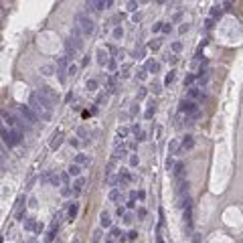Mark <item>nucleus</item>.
<instances>
[{
    "instance_id": "nucleus-30",
    "label": "nucleus",
    "mask_w": 243,
    "mask_h": 243,
    "mask_svg": "<svg viewBox=\"0 0 243 243\" xmlns=\"http://www.w3.org/2000/svg\"><path fill=\"white\" fill-rule=\"evenodd\" d=\"M77 134H79V138H87V130H85V128H79Z\"/></svg>"
},
{
    "instance_id": "nucleus-38",
    "label": "nucleus",
    "mask_w": 243,
    "mask_h": 243,
    "mask_svg": "<svg viewBox=\"0 0 243 243\" xmlns=\"http://www.w3.org/2000/svg\"><path fill=\"white\" fill-rule=\"evenodd\" d=\"M217 8H219V6H215V8L211 10V14H213V16H221V10H217Z\"/></svg>"
},
{
    "instance_id": "nucleus-10",
    "label": "nucleus",
    "mask_w": 243,
    "mask_h": 243,
    "mask_svg": "<svg viewBox=\"0 0 243 243\" xmlns=\"http://www.w3.org/2000/svg\"><path fill=\"white\" fill-rule=\"evenodd\" d=\"M36 227H39V225H35V219H31V217H28V219L24 221V229H28V231H36Z\"/></svg>"
},
{
    "instance_id": "nucleus-13",
    "label": "nucleus",
    "mask_w": 243,
    "mask_h": 243,
    "mask_svg": "<svg viewBox=\"0 0 243 243\" xmlns=\"http://www.w3.org/2000/svg\"><path fill=\"white\" fill-rule=\"evenodd\" d=\"M77 211H79V205H77V203H73V205L69 207V221H73V219H75Z\"/></svg>"
},
{
    "instance_id": "nucleus-16",
    "label": "nucleus",
    "mask_w": 243,
    "mask_h": 243,
    "mask_svg": "<svg viewBox=\"0 0 243 243\" xmlns=\"http://www.w3.org/2000/svg\"><path fill=\"white\" fill-rule=\"evenodd\" d=\"M109 225H112L109 215H107V213H101V227H109Z\"/></svg>"
},
{
    "instance_id": "nucleus-23",
    "label": "nucleus",
    "mask_w": 243,
    "mask_h": 243,
    "mask_svg": "<svg viewBox=\"0 0 243 243\" xmlns=\"http://www.w3.org/2000/svg\"><path fill=\"white\" fill-rule=\"evenodd\" d=\"M120 198V190L114 188V190H109V201H117Z\"/></svg>"
},
{
    "instance_id": "nucleus-1",
    "label": "nucleus",
    "mask_w": 243,
    "mask_h": 243,
    "mask_svg": "<svg viewBox=\"0 0 243 243\" xmlns=\"http://www.w3.org/2000/svg\"><path fill=\"white\" fill-rule=\"evenodd\" d=\"M28 105L35 109V114L41 117L43 122H49L51 116H53V104H51L49 99H45L41 93H36V91L31 93V104Z\"/></svg>"
},
{
    "instance_id": "nucleus-25",
    "label": "nucleus",
    "mask_w": 243,
    "mask_h": 243,
    "mask_svg": "<svg viewBox=\"0 0 243 243\" xmlns=\"http://www.w3.org/2000/svg\"><path fill=\"white\" fill-rule=\"evenodd\" d=\"M124 35V31H122V26H116L114 28V39H120V36Z\"/></svg>"
},
{
    "instance_id": "nucleus-21",
    "label": "nucleus",
    "mask_w": 243,
    "mask_h": 243,
    "mask_svg": "<svg viewBox=\"0 0 243 243\" xmlns=\"http://www.w3.org/2000/svg\"><path fill=\"white\" fill-rule=\"evenodd\" d=\"M75 162H77V164H87V156H85V154H77V158H75Z\"/></svg>"
},
{
    "instance_id": "nucleus-24",
    "label": "nucleus",
    "mask_w": 243,
    "mask_h": 243,
    "mask_svg": "<svg viewBox=\"0 0 243 243\" xmlns=\"http://www.w3.org/2000/svg\"><path fill=\"white\" fill-rule=\"evenodd\" d=\"M57 65H59V69L63 71L65 67H67V57H61V59H59V63H57Z\"/></svg>"
},
{
    "instance_id": "nucleus-36",
    "label": "nucleus",
    "mask_w": 243,
    "mask_h": 243,
    "mask_svg": "<svg viewBox=\"0 0 243 243\" xmlns=\"http://www.w3.org/2000/svg\"><path fill=\"white\" fill-rule=\"evenodd\" d=\"M158 47H160V41H152L150 43V49H154V51H156Z\"/></svg>"
},
{
    "instance_id": "nucleus-9",
    "label": "nucleus",
    "mask_w": 243,
    "mask_h": 243,
    "mask_svg": "<svg viewBox=\"0 0 243 243\" xmlns=\"http://www.w3.org/2000/svg\"><path fill=\"white\" fill-rule=\"evenodd\" d=\"M2 120H4V122H6V124H8V126H14V124H16V120H14V117H12L10 114H8V112H6V109H4V112H2Z\"/></svg>"
},
{
    "instance_id": "nucleus-27",
    "label": "nucleus",
    "mask_w": 243,
    "mask_h": 243,
    "mask_svg": "<svg viewBox=\"0 0 243 243\" xmlns=\"http://www.w3.org/2000/svg\"><path fill=\"white\" fill-rule=\"evenodd\" d=\"M59 182H61V176H55V174H53V176H51V185L59 186Z\"/></svg>"
},
{
    "instance_id": "nucleus-39",
    "label": "nucleus",
    "mask_w": 243,
    "mask_h": 243,
    "mask_svg": "<svg viewBox=\"0 0 243 243\" xmlns=\"http://www.w3.org/2000/svg\"><path fill=\"white\" fill-rule=\"evenodd\" d=\"M53 239H55V229H53V231L47 235V241H53Z\"/></svg>"
},
{
    "instance_id": "nucleus-5",
    "label": "nucleus",
    "mask_w": 243,
    "mask_h": 243,
    "mask_svg": "<svg viewBox=\"0 0 243 243\" xmlns=\"http://www.w3.org/2000/svg\"><path fill=\"white\" fill-rule=\"evenodd\" d=\"M41 95H43V97H45V99H49V101H51V104H55V99H57V95H55V91H53V89H51V87H41Z\"/></svg>"
},
{
    "instance_id": "nucleus-8",
    "label": "nucleus",
    "mask_w": 243,
    "mask_h": 243,
    "mask_svg": "<svg viewBox=\"0 0 243 243\" xmlns=\"http://www.w3.org/2000/svg\"><path fill=\"white\" fill-rule=\"evenodd\" d=\"M176 190H178V195H185L186 190H188V180H178V186H176Z\"/></svg>"
},
{
    "instance_id": "nucleus-14",
    "label": "nucleus",
    "mask_w": 243,
    "mask_h": 243,
    "mask_svg": "<svg viewBox=\"0 0 243 243\" xmlns=\"http://www.w3.org/2000/svg\"><path fill=\"white\" fill-rule=\"evenodd\" d=\"M65 49H67V59H69V57H73V55H75V51H77L75 47L71 45V39L67 41V43H65Z\"/></svg>"
},
{
    "instance_id": "nucleus-15",
    "label": "nucleus",
    "mask_w": 243,
    "mask_h": 243,
    "mask_svg": "<svg viewBox=\"0 0 243 243\" xmlns=\"http://www.w3.org/2000/svg\"><path fill=\"white\" fill-rule=\"evenodd\" d=\"M69 174H73V176H79V172H81V168H79V164H71L69 166V170H67Z\"/></svg>"
},
{
    "instance_id": "nucleus-28",
    "label": "nucleus",
    "mask_w": 243,
    "mask_h": 243,
    "mask_svg": "<svg viewBox=\"0 0 243 243\" xmlns=\"http://www.w3.org/2000/svg\"><path fill=\"white\" fill-rule=\"evenodd\" d=\"M148 69H150L152 73H156V71H158V63H154V61H150V63H148Z\"/></svg>"
},
{
    "instance_id": "nucleus-18",
    "label": "nucleus",
    "mask_w": 243,
    "mask_h": 243,
    "mask_svg": "<svg viewBox=\"0 0 243 243\" xmlns=\"http://www.w3.org/2000/svg\"><path fill=\"white\" fill-rule=\"evenodd\" d=\"M168 150L172 152V154H178V152H180V148H178V142H170V144H168Z\"/></svg>"
},
{
    "instance_id": "nucleus-34",
    "label": "nucleus",
    "mask_w": 243,
    "mask_h": 243,
    "mask_svg": "<svg viewBox=\"0 0 243 243\" xmlns=\"http://www.w3.org/2000/svg\"><path fill=\"white\" fill-rule=\"evenodd\" d=\"M136 8H138V2H130L128 4V10H136Z\"/></svg>"
},
{
    "instance_id": "nucleus-6",
    "label": "nucleus",
    "mask_w": 243,
    "mask_h": 243,
    "mask_svg": "<svg viewBox=\"0 0 243 243\" xmlns=\"http://www.w3.org/2000/svg\"><path fill=\"white\" fill-rule=\"evenodd\" d=\"M61 144H63V136H61V134H55V136L51 138V148L55 150V148H59V146H61Z\"/></svg>"
},
{
    "instance_id": "nucleus-11",
    "label": "nucleus",
    "mask_w": 243,
    "mask_h": 243,
    "mask_svg": "<svg viewBox=\"0 0 243 243\" xmlns=\"http://www.w3.org/2000/svg\"><path fill=\"white\" fill-rule=\"evenodd\" d=\"M188 97H190V101H193V99H198V97H203V93L198 91L197 87H193V89H188Z\"/></svg>"
},
{
    "instance_id": "nucleus-40",
    "label": "nucleus",
    "mask_w": 243,
    "mask_h": 243,
    "mask_svg": "<svg viewBox=\"0 0 243 243\" xmlns=\"http://www.w3.org/2000/svg\"><path fill=\"white\" fill-rule=\"evenodd\" d=\"M61 193H63L65 197H69V195H71V190H69V188H67V186H65V188H61Z\"/></svg>"
},
{
    "instance_id": "nucleus-31",
    "label": "nucleus",
    "mask_w": 243,
    "mask_h": 243,
    "mask_svg": "<svg viewBox=\"0 0 243 243\" xmlns=\"http://www.w3.org/2000/svg\"><path fill=\"white\" fill-rule=\"evenodd\" d=\"M162 26H164V23H156L154 26H152V31H154V33H158V31H162Z\"/></svg>"
},
{
    "instance_id": "nucleus-12",
    "label": "nucleus",
    "mask_w": 243,
    "mask_h": 243,
    "mask_svg": "<svg viewBox=\"0 0 243 243\" xmlns=\"http://www.w3.org/2000/svg\"><path fill=\"white\" fill-rule=\"evenodd\" d=\"M53 71H55V67H53V65H43V67H41V73H43L45 77L53 75Z\"/></svg>"
},
{
    "instance_id": "nucleus-2",
    "label": "nucleus",
    "mask_w": 243,
    "mask_h": 243,
    "mask_svg": "<svg viewBox=\"0 0 243 243\" xmlns=\"http://www.w3.org/2000/svg\"><path fill=\"white\" fill-rule=\"evenodd\" d=\"M75 23H77V28H79L83 35H91L93 28H95V24H93V20L89 18V16H85V14H77L75 16Z\"/></svg>"
},
{
    "instance_id": "nucleus-32",
    "label": "nucleus",
    "mask_w": 243,
    "mask_h": 243,
    "mask_svg": "<svg viewBox=\"0 0 243 243\" xmlns=\"http://www.w3.org/2000/svg\"><path fill=\"white\" fill-rule=\"evenodd\" d=\"M75 71H77V65H69V67H67V73H69V75H75Z\"/></svg>"
},
{
    "instance_id": "nucleus-17",
    "label": "nucleus",
    "mask_w": 243,
    "mask_h": 243,
    "mask_svg": "<svg viewBox=\"0 0 243 243\" xmlns=\"http://www.w3.org/2000/svg\"><path fill=\"white\" fill-rule=\"evenodd\" d=\"M182 172H185V164L178 162V164L174 166V174H176V176H182Z\"/></svg>"
},
{
    "instance_id": "nucleus-20",
    "label": "nucleus",
    "mask_w": 243,
    "mask_h": 243,
    "mask_svg": "<svg viewBox=\"0 0 243 243\" xmlns=\"http://www.w3.org/2000/svg\"><path fill=\"white\" fill-rule=\"evenodd\" d=\"M97 61H99V65H105V61H107V55H105L104 51H99V53H97Z\"/></svg>"
},
{
    "instance_id": "nucleus-33",
    "label": "nucleus",
    "mask_w": 243,
    "mask_h": 243,
    "mask_svg": "<svg viewBox=\"0 0 243 243\" xmlns=\"http://www.w3.org/2000/svg\"><path fill=\"white\" fill-rule=\"evenodd\" d=\"M193 81H195V75H186V77H185V85L193 83Z\"/></svg>"
},
{
    "instance_id": "nucleus-19",
    "label": "nucleus",
    "mask_w": 243,
    "mask_h": 243,
    "mask_svg": "<svg viewBox=\"0 0 243 243\" xmlns=\"http://www.w3.org/2000/svg\"><path fill=\"white\" fill-rule=\"evenodd\" d=\"M83 185H85V180H83V178H77V180H75V193H77V195L81 193V188H83Z\"/></svg>"
},
{
    "instance_id": "nucleus-4",
    "label": "nucleus",
    "mask_w": 243,
    "mask_h": 243,
    "mask_svg": "<svg viewBox=\"0 0 243 243\" xmlns=\"http://www.w3.org/2000/svg\"><path fill=\"white\" fill-rule=\"evenodd\" d=\"M178 109H180V112H186V116H195V114L198 112L197 104H195V101H190V99H182L180 105H178Z\"/></svg>"
},
{
    "instance_id": "nucleus-3",
    "label": "nucleus",
    "mask_w": 243,
    "mask_h": 243,
    "mask_svg": "<svg viewBox=\"0 0 243 243\" xmlns=\"http://www.w3.org/2000/svg\"><path fill=\"white\" fill-rule=\"evenodd\" d=\"M20 116H23L24 122H26V124H31V126L39 120V116L35 114V109H33L31 105H23V107H20Z\"/></svg>"
},
{
    "instance_id": "nucleus-26",
    "label": "nucleus",
    "mask_w": 243,
    "mask_h": 243,
    "mask_svg": "<svg viewBox=\"0 0 243 243\" xmlns=\"http://www.w3.org/2000/svg\"><path fill=\"white\" fill-rule=\"evenodd\" d=\"M172 81H174V71H170V73L166 75V79H164V83H166V85H170Z\"/></svg>"
},
{
    "instance_id": "nucleus-7",
    "label": "nucleus",
    "mask_w": 243,
    "mask_h": 243,
    "mask_svg": "<svg viewBox=\"0 0 243 243\" xmlns=\"http://www.w3.org/2000/svg\"><path fill=\"white\" fill-rule=\"evenodd\" d=\"M193 146H195V138H193V136H186V138L182 140V148H185V150H190Z\"/></svg>"
},
{
    "instance_id": "nucleus-29",
    "label": "nucleus",
    "mask_w": 243,
    "mask_h": 243,
    "mask_svg": "<svg viewBox=\"0 0 243 243\" xmlns=\"http://www.w3.org/2000/svg\"><path fill=\"white\" fill-rule=\"evenodd\" d=\"M95 87H97V81H95V79L87 81V89H95Z\"/></svg>"
},
{
    "instance_id": "nucleus-35",
    "label": "nucleus",
    "mask_w": 243,
    "mask_h": 243,
    "mask_svg": "<svg viewBox=\"0 0 243 243\" xmlns=\"http://www.w3.org/2000/svg\"><path fill=\"white\" fill-rule=\"evenodd\" d=\"M105 182H107V185H116V178H114V176H109V174H107V178H105Z\"/></svg>"
},
{
    "instance_id": "nucleus-37",
    "label": "nucleus",
    "mask_w": 243,
    "mask_h": 243,
    "mask_svg": "<svg viewBox=\"0 0 243 243\" xmlns=\"http://www.w3.org/2000/svg\"><path fill=\"white\" fill-rule=\"evenodd\" d=\"M152 107H154V105H150V107H148V109H146V114H144V116L148 117V120H150V117H152V112H154V109H152Z\"/></svg>"
},
{
    "instance_id": "nucleus-22",
    "label": "nucleus",
    "mask_w": 243,
    "mask_h": 243,
    "mask_svg": "<svg viewBox=\"0 0 243 243\" xmlns=\"http://www.w3.org/2000/svg\"><path fill=\"white\" fill-rule=\"evenodd\" d=\"M124 154H126V148H124V146H117V148H116V154H114V156H116V158H122Z\"/></svg>"
},
{
    "instance_id": "nucleus-41",
    "label": "nucleus",
    "mask_w": 243,
    "mask_h": 243,
    "mask_svg": "<svg viewBox=\"0 0 243 243\" xmlns=\"http://www.w3.org/2000/svg\"><path fill=\"white\" fill-rule=\"evenodd\" d=\"M138 217H146V209H140V211H138Z\"/></svg>"
}]
</instances>
